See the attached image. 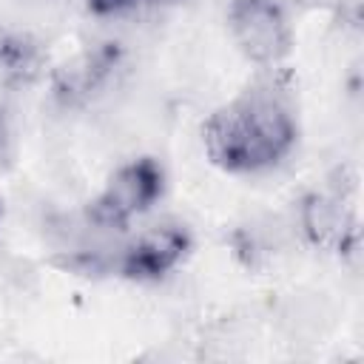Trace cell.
Returning a JSON list of instances; mask_svg holds the SVG:
<instances>
[{"label":"cell","instance_id":"cell-1","mask_svg":"<svg viewBox=\"0 0 364 364\" xmlns=\"http://www.w3.org/2000/svg\"><path fill=\"white\" fill-rule=\"evenodd\" d=\"M299 142L290 100L273 82H256L219 105L202 122L208 159L233 176L264 173L282 165Z\"/></svg>","mask_w":364,"mask_h":364},{"label":"cell","instance_id":"cell-2","mask_svg":"<svg viewBox=\"0 0 364 364\" xmlns=\"http://www.w3.org/2000/svg\"><path fill=\"white\" fill-rule=\"evenodd\" d=\"M165 193V171L154 156H136L122 162L105 182V188L88 202L85 216L100 230H125L142 213H148Z\"/></svg>","mask_w":364,"mask_h":364},{"label":"cell","instance_id":"cell-3","mask_svg":"<svg viewBox=\"0 0 364 364\" xmlns=\"http://www.w3.org/2000/svg\"><path fill=\"white\" fill-rule=\"evenodd\" d=\"M228 26L239 51L259 65H276L293 46V28L279 0H233Z\"/></svg>","mask_w":364,"mask_h":364},{"label":"cell","instance_id":"cell-4","mask_svg":"<svg viewBox=\"0 0 364 364\" xmlns=\"http://www.w3.org/2000/svg\"><path fill=\"white\" fill-rule=\"evenodd\" d=\"M193 239L185 225L162 222L122 247L117 259V273L131 282H159L188 259Z\"/></svg>","mask_w":364,"mask_h":364},{"label":"cell","instance_id":"cell-5","mask_svg":"<svg viewBox=\"0 0 364 364\" xmlns=\"http://www.w3.org/2000/svg\"><path fill=\"white\" fill-rule=\"evenodd\" d=\"M119 65V48L117 43H102L94 51L80 54L74 63H68L65 68L57 71L54 80V94L63 105H80L85 100H91L114 74V68Z\"/></svg>","mask_w":364,"mask_h":364},{"label":"cell","instance_id":"cell-6","mask_svg":"<svg viewBox=\"0 0 364 364\" xmlns=\"http://www.w3.org/2000/svg\"><path fill=\"white\" fill-rule=\"evenodd\" d=\"M301 225L307 239L321 250L350 253L355 247V236H358L355 222L353 216L344 213L336 196H321V193L307 196L301 205Z\"/></svg>","mask_w":364,"mask_h":364},{"label":"cell","instance_id":"cell-7","mask_svg":"<svg viewBox=\"0 0 364 364\" xmlns=\"http://www.w3.org/2000/svg\"><path fill=\"white\" fill-rule=\"evenodd\" d=\"M46 65V51L40 40L26 31L0 28V85L23 88L31 85Z\"/></svg>","mask_w":364,"mask_h":364},{"label":"cell","instance_id":"cell-8","mask_svg":"<svg viewBox=\"0 0 364 364\" xmlns=\"http://www.w3.org/2000/svg\"><path fill=\"white\" fill-rule=\"evenodd\" d=\"M142 6H156V0H85L88 14L94 17H117V14L136 11Z\"/></svg>","mask_w":364,"mask_h":364},{"label":"cell","instance_id":"cell-9","mask_svg":"<svg viewBox=\"0 0 364 364\" xmlns=\"http://www.w3.org/2000/svg\"><path fill=\"white\" fill-rule=\"evenodd\" d=\"M6 145H9V122H6L3 108H0V154L6 151Z\"/></svg>","mask_w":364,"mask_h":364},{"label":"cell","instance_id":"cell-10","mask_svg":"<svg viewBox=\"0 0 364 364\" xmlns=\"http://www.w3.org/2000/svg\"><path fill=\"white\" fill-rule=\"evenodd\" d=\"M165 3H176V0H156V6H165Z\"/></svg>","mask_w":364,"mask_h":364},{"label":"cell","instance_id":"cell-11","mask_svg":"<svg viewBox=\"0 0 364 364\" xmlns=\"http://www.w3.org/2000/svg\"><path fill=\"white\" fill-rule=\"evenodd\" d=\"M0 219H3V199H0Z\"/></svg>","mask_w":364,"mask_h":364}]
</instances>
